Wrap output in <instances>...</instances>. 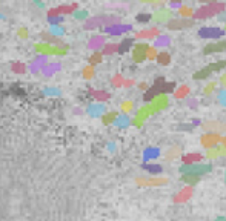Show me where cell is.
Here are the masks:
<instances>
[{
    "instance_id": "1",
    "label": "cell",
    "mask_w": 226,
    "mask_h": 221,
    "mask_svg": "<svg viewBox=\"0 0 226 221\" xmlns=\"http://www.w3.org/2000/svg\"><path fill=\"white\" fill-rule=\"evenodd\" d=\"M174 88H175V83H166V81H165V78H163V77H160V78H157V80H155V83L151 86L149 89L145 92L143 100H145V101H152L157 95H162V94L168 95L169 92L174 91Z\"/></svg>"
},
{
    "instance_id": "2",
    "label": "cell",
    "mask_w": 226,
    "mask_h": 221,
    "mask_svg": "<svg viewBox=\"0 0 226 221\" xmlns=\"http://www.w3.org/2000/svg\"><path fill=\"white\" fill-rule=\"evenodd\" d=\"M226 9L225 3H220V2H214V3H209L206 6H202L195 11L194 14V18L195 20H203V18H209L215 14H222Z\"/></svg>"
},
{
    "instance_id": "3",
    "label": "cell",
    "mask_w": 226,
    "mask_h": 221,
    "mask_svg": "<svg viewBox=\"0 0 226 221\" xmlns=\"http://www.w3.org/2000/svg\"><path fill=\"white\" fill-rule=\"evenodd\" d=\"M212 170V165H203V163H197V165H183L180 167L182 175L192 174V175H205L208 172Z\"/></svg>"
},
{
    "instance_id": "4",
    "label": "cell",
    "mask_w": 226,
    "mask_h": 221,
    "mask_svg": "<svg viewBox=\"0 0 226 221\" xmlns=\"http://www.w3.org/2000/svg\"><path fill=\"white\" fill-rule=\"evenodd\" d=\"M220 143H223V137L220 134H211V132H206L205 135H202L200 138V145L203 147H206L208 150L212 149V147H217Z\"/></svg>"
},
{
    "instance_id": "5",
    "label": "cell",
    "mask_w": 226,
    "mask_h": 221,
    "mask_svg": "<svg viewBox=\"0 0 226 221\" xmlns=\"http://www.w3.org/2000/svg\"><path fill=\"white\" fill-rule=\"evenodd\" d=\"M135 183L138 186H148V187H158V186H166L169 183V178L166 177H152V178H137Z\"/></svg>"
},
{
    "instance_id": "6",
    "label": "cell",
    "mask_w": 226,
    "mask_h": 221,
    "mask_svg": "<svg viewBox=\"0 0 226 221\" xmlns=\"http://www.w3.org/2000/svg\"><path fill=\"white\" fill-rule=\"evenodd\" d=\"M148 49H149V46H148L146 43H138V45H135L134 49H132V60H134L135 63L145 61V60L148 58Z\"/></svg>"
},
{
    "instance_id": "7",
    "label": "cell",
    "mask_w": 226,
    "mask_h": 221,
    "mask_svg": "<svg viewBox=\"0 0 226 221\" xmlns=\"http://www.w3.org/2000/svg\"><path fill=\"white\" fill-rule=\"evenodd\" d=\"M202 128L211 134H223V132H226V123L218 121V120H209V121H205L202 125Z\"/></svg>"
},
{
    "instance_id": "8",
    "label": "cell",
    "mask_w": 226,
    "mask_h": 221,
    "mask_svg": "<svg viewBox=\"0 0 226 221\" xmlns=\"http://www.w3.org/2000/svg\"><path fill=\"white\" fill-rule=\"evenodd\" d=\"M191 26H194V20L191 18H172L169 23L166 25L168 29H188Z\"/></svg>"
},
{
    "instance_id": "9",
    "label": "cell",
    "mask_w": 226,
    "mask_h": 221,
    "mask_svg": "<svg viewBox=\"0 0 226 221\" xmlns=\"http://www.w3.org/2000/svg\"><path fill=\"white\" fill-rule=\"evenodd\" d=\"M174 18V12L171 11V9H166V8H163V9H160V11H155L154 14H152V20L155 22V23H169L171 20Z\"/></svg>"
},
{
    "instance_id": "10",
    "label": "cell",
    "mask_w": 226,
    "mask_h": 221,
    "mask_svg": "<svg viewBox=\"0 0 226 221\" xmlns=\"http://www.w3.org/2000/svg\"><path fill=\"white\" fill-rule=\"evenodd\" d=\"M118 18L115 17H95V18H91L85 23V29H93V28H97L100 26L102 23L103 25H109V23H117Z\"/></svg>"
},
{
    "instance_id": "11",
    "label": "cell",
    "mask_w": 226,
    "mask_h": 221,
    "mask_svg": "<svg viewBox=\"0 0 226 221\" xmlns=\"http://www.w3.org/2000/svg\"><path fill=\"white\" fill-rule=\"evenodd\" d=\"M149 105H151V108H152L154 112H158V110H163L168 105H169V98H168V95L162 94V95H157Z\"/></svg>"
},
{
    "instance_id": "12",
    "label": "cell",
    "mask_w": 226,
    "mask_h": 221,
    "mask_svg": "<svg viewBox=\"0 0 226 221\" xmlns=\"http://www.w3.org/2000/svg\"><path fill=\"white\" fill-rule=\"evenodd\" d=\"M226 51V40H220V42H215V43H209L205 46L203 49V54L209 55V54H217V52H223Z\"/></svg>"
},
{
    "instance_id": "13",
    "label": "cell",
    "mask_w": 226,
    "mask_h": 221,
    "mask_svg": "<svg viewBox=\"0 0 226 221\" xmlns=\"http://www.w3.org/2000/svg\"><path fill=\"white\" fill-rule=\"evenodd\" d=\"M225 32V29H220V28H202L198 31V36L203 38H217V37H223Z\"/></svg>"
},
{
    "instance_id": "14",
    "label": "cell",
    "mask_w": 226,
    "mask_h": 221,
    "mask_svg": "<svg viewBox=\"0 0 226 221\" xmlns=\"http://www.w3.org/2000/svg\"><path fill=\"white\" fill-rule=\"evenodd\" d=\"M151 114H154V110H152V108H151V105L143 106L142 109L137 112V117H135V120H134V125H135V126H142L143 120H146Z\"/></svg>"
},
{
    "instance_id": "15",
    "label": "cell",
    "mask_w": 226,
    "mask_h": 221,
    "mask_svg": "<svg viewBox=\"0 0 226 221\" xmlns=\"http://www.w3.org/2000/svg\"><path fill=\"white\" fill-rule=\"evenodd\" d=\"M191 195H192V186H186V187H183V189L174 197V201L175 203H185L191 198Z\"/></svg>"
},
{
    "instance_id": "16",
    "label": "cell",
    "mask_w": 226,
    "mask_h": 221,
    "mask_svg": "<svg viewBox=\"0 0 226 221\" xmlns=\"http://www.w3.org/2000/svg\"><path fill=\"white\" fill-rule=\"evenodd\" d=\"M160 34H162V31H160L158 28H149V29H143V31L137 32L135 37H137V38H155V37H158Z\"/></svg>"
},
{
    "instance_id": "17",
    "label": "cell",
    "mask_w": 226,
    "mask_h": 221,
    "mask_svg": "<svg viewBox=\"0 0 226 221\" xmlns=\"http://www.w3.org/2000/svg\"><path fill=\"white\" fill-rule=\"evenodd\" d=\"M182 160H183L185 165H197V163H200V161L203 160V155L198 154V152H192V154H186V155H183Z\"/></svg>"
},
{
    "instance_id": "18",
    "label": "cell",
    "mask_w": 226,
    "mask_h": 221,
    "mask_svg": "<svg viewBox=\"0 0 226 221\" xmlns=\"http://www.w3.org/2000/svg\"><path fill=\"white\" fill-rule=\"evenodd\" d=\"M218 157H226V147H212L206 152L208 160H217Z\"/></svg>"
},
{
    "instance_id": "19",
    "label": "cell",
    "mask_w": 226,
    "mask_h": 221,
    "mask_svg": "<svg viewBox=\"0 0 226 221\" xmlns=\"http://www.w3.org/2000/svg\"><path fill=\"white\" fill-rule=\"evenodd\" d=\"M180 155H182V147L172 146V147H169V149L165 152V160L171 161V160H175V158H177V157H180Z\"/></svg>"
},
{
    "instance_id": "20",
    "label": "cell",
    "mask_w": 226,
    "mask_h": 221,
    "mask_svg": "<svg viewBox=\"0 0 226 221\" xmlns=\"http://www.w3.org/2000/svg\"><path fill=\"white\" fill-rule=\"evenodd\" d=\"M212 74V69H211V66H206V68H203V69H200V71H197V72L192 75V78L194 80H203V78H206Z\"/></svg>"
},
{
    "instance_id": "21",
    "label": "cell",
    "mask_w": 226,
    "mask_h": 221,
    "mask_svg": "<svg viewBox=\"0 0 226 221\" xmlns=\"http://www.w3.org/2000/svg\"><path fill=\"white\" fill-rule=\"evenodd\" d=\"M178 14H180V17L182 18H191L194 17V14H195V11L191 8V6H180L178 8Z\"/></svg>"
},
{
    "instance_id": "22",
    "label": "cell",
    "mask_w": 226,
    "mask_h": 221,
    "mask_svg": "<svg viewBox=\"0 0 226 221\" xmlns=\"http://www.w3.org/2000/svg\"><path fill=\"white\" fill-rule=\"evenodd\" d=\"M200 175H192V174H186V175H182V180L185 181L186 184H189V186H194V184H197L198 181H200Z\"/></svg>"
},
{
    "instance_id": "23",
    "label": "cell",
    "mask_w": 226,
    "mask_h": 221,
    "mask_svg": "<svg viewBox=\"0 0 226 221\" xmlns=\"http://www.w3.org/2000/svg\"><path fill=\"white\" fill-rule=\"evenodd\" d=\"M74 9H75V5H73V6H60V8H57V9H51L49 14H58V12H62V14H69V12H73Z\"/></svg>"
},
{
    "instance_id": "24",
    "label": "cell",
    "mask_w": 226,
    "mask_h": 221,
    "mask_svg": "<svg viewBox=\"0 0 226 221\" xmlns=\"http://www.w3.org/2000/svg\"><path fill=\"white\" fill-rule=\"evenodd\" d=\"M132 42H134L132 38H125V40H123V42L118 45V52H120V54L126 52V51H128V49H129V48L132 46Z\"/></svg>"
},
{
    "instance_id": "25",
    "label": "cell",
    "mask_w": 226,
    "mask_h": 221,
    "mask_svg": "<svg viewBox=\"0 0 226 221\" xmlns=\"http://www.w3.org/2000/svg\"><path fill=\"white\" fill-rule=\"evenodd\" d=\"M157 61L158 65H163V66H168L171 63V55L168 52H160L158 57H157Z\"/></svg>"
},
{
    "instance_id": "26",
    "label": "cell",
    "mask_w": 226,
    "mask_h": 221,
    "mask_svg": "<svg viewBox=\"0 0 226 221\" xmlns=\"http://www.w3.org/2000/svg\"><path fill=\"white\" fill-rule=\"evenodd\" d=\"M188 94H189V88L186 86V85H183V86H180L177 91H174V95H175V98H185Z\"/></svg>"
},
{
    "instance_id": "27",
    "label": "cell",
    "mask_w": 226,
    "mask_h": 221,
    "mask_svg": "<svg viewBox=\"0 0 226 221\" xmlns=\"http://www.w3.org/2000/svg\"><path fill=\"white\" fill-rule=\"evenodd\" d=\"M209 66H211L212 72H214V71H222L223 68H226V60H220V61L212 63V65H209Z\"/></svg>"
},
{
    "instance_id": "28",
    "label": "cell",
    "mask_w": 226,
    "mask_h": 221,
    "mask_svg": "<svg viewBox=\"0 0 226 221\" xmlns=\"http://www.w3.org/2000/svg\"><path fill=\"white\" fill-rule=\"evenodd\" d=\"M115 51H118V45L115 43H111V45H106L105 49H103V54H113Z\"/></svg>"
},
{
    "instance_id": "29",
    "label": "cell",
    "mask_w": 226,
    "mask_h": 221,
    "mask_svg": "<svg viewBox=\"0 0 226 221\" xmlns=\"http://www.w3.org/2000/svg\"><path fill=\"white\" fill-rule=\"evenodd\" d=\"M115 118H117V114H115V112H109V114H106V115L103 117V123H105V125H109V123H113Z\"/></svg>"
},
{
    "instance_id": "30",
    "label": "cell",
    "mask_w": 226,
    "mask_h": 221,
    "mask_svg": "<svg viewBox=\"0 0 226 221\" xmlns=\"http://www.w3.org/2000/svg\"><path fill=\"white\" fill-rule=\"evenodd\" d=\"M102 57H103V54H100V52H95V54L91 55L89 61H91L93 65H97V63H100V61H102Z\"/></svg>"
},
{
    "instance_id": "31",
    "label": "cell",
    "mask_w": 226,
    "mask_h": 221,
    "mask_svg": "<svg viewBox=\"0 0 226 221\" xmlns=\"http://www.w3.org/2000/svg\"><path fill=\"white\" fill-rule=\"evenodd\" d=\"M215 86H217V83L215 81H212V83H208L206 88L203 89V92H205V95H209V94H212V91L215 89Z\"/></svg>"
},
{
    "instance_id": "32",
    "label": "cell",
    "mask_w": 226,
    "mask_h": 221,
    "mask_svg": "<svg viewBox=\"0 0 226 221\" xmlns=\"http://www.w3.org/2000/svg\"><path fill=\"white\" fill-rule=\"evenodd\" d=\"M149 20H152V16H151V14H138V16H137V22L145 23V22H149Z\"/></svg>"
},
{
    "instance_id": "33",
    "label": "cell",
    "mask_w": 226,
    "mask_h": 221,
    "mask_svg": "<svg viewBox=\"0 0 226 221\" xmlns=\"http://www.w3.org/2000/svg\"><path fill=\"white\" fill-rule=\"evenodd\" d=\"M157 57H158L157 49H155V48H151V46H149V49H148V58H149V60H154V58H157Z\"/></svg>"
},
{
    "instance_id": "34",
    "label": "cell",
    "mask_w": 226,
    "mask_h": 221,
    "mask_svg": "<svg viewBox=\"0 0 226 221\" xmlns=\"http://www.w3.org/2000/svg\"><path fill=\"white\" fill-rule=\"evenodd\" d=\"M143 167H145L146 170H151V172H160V170H162L160 166H154V165H145Z\"/></svg>"
},
{
    "instance_id": "35",
    "label": "cell",
    "mask_w": 226,
    "mask_h": 221,
    "mask_svg": "<svg viewBox=\"0 0 226 221\" xmlns=\"http://www.w3.org/2000/svg\"><path fill=\"white\" fill-rule=\"evenodd\" d=\"M94 95L97 97V100H108L109 98V94H106V92H95Z\"/></svg>"
},
{
    "instance_id": "36",
    "label": "cell",
    "mask_w": 226,
    "mask_h": 221,
    "mask_svg": "<svg viewBox=\"0 0 226 221\" xmlns=\"http://www.w3.org/2000/svg\"><path fill=\"white\" fill-rule=\"evenodd\" d=\"M218 100H220V103H222L223 106H226V91L220 92V95H218Z\"/></svg>"
},
{
    "instance_id": "37",
    "label": "cell",
    "mask_w": 226,
    "mask_h": 221,
    "mask_svg": "<svg viewBox=\"0 0 226 221\" xmlns=\"http://www.w3.org/2000/svg\"><path fill=\"white\" fill-rule=\"evenodd\" d=\"M122 108H123V110H125V112H128V110L132 108V103H129V101H128V103H123V106H122Z\"/></svg>"
},
{
    "instance_id": "38",
    "label": "cell",
    "mask_w": 226,
    "mask_h": 221,
    "mask_svg": "<svg viewBox=\"0 0 226 221\" xmlns=\"http://www.w3.org/2000/svg\"><path fill=\"white\" fill-rule=\"evenodd\" d=\"M220 83H222V85H223V86L226 88V74H223V75H222V78H220Z\"/></svg>"
},
{
    "instance_id": "39",
    "label": "cell",
    "mask_w": 226,
    "mask_h": 221,
    "mask_svg": "<svg viewBox=\"0 0 226 221\" xmlns=\"http://www.w3.org/2000/svg\"><path fill=\"white\" fill-rule=\"evenodd\" d=\"M138 88H140V89H143V91H148V89H149V88H148V85H146V83H142V85H140V86H138Z\"/></svg>"
},
{
    "instance_id": "40",
    "label": "cell",
    "mask_w": 226,
    "mask_h": 221,
    "mask_svg": "<svg viewBox=\"0 0 226 221\" xmlns=\"http://www.w3.org/2000/svg\"><path fill=\"white\" fill-rule=\"evenodd\" d=\"M215 221H226V218H223V217H218Z\"/></svg>"
},
{
    "instance_id": "41",
    "label": "cell",
    "mask_w": 226,
    "mask_h": 221,
    "mask_svg": "<svg viewBox=\"0 0 226 221\" xmlns=\"http://www.w3.org/2000/svg\"><path fill=\"white\" fill-rule=\"evenodd\" d=\"M223 146L226 147V137H223Z\"/></svg>"
},
{
    "instance_id": "42",
    "label": "cell",
    "mask_w": 226,
    "mask_h": 221,
    "mask_svg": "<svg viewBox=\"0 0 226 221\" xmlns=\"http://www.w3.org/2000/svg\"><path fill=\"white\" fill-rule=\"evenodd\" d=\"M225 31H226V23H225Z\"/></svg>"
},
{
    "instance_id": "43",
    "label": "cell",
    "mask_w": 226,
    "mask_h": 221,
    "mask_svg": "<svg viewBox=\"0 0 226 221\" xmlns=\"http://www.w3.org/2000/svg\"><path fill=\"white\" fill-rule=\"evenodd\" d=\"M225 180H226V174H225Z\"/></svg>"
}]
</instances>
